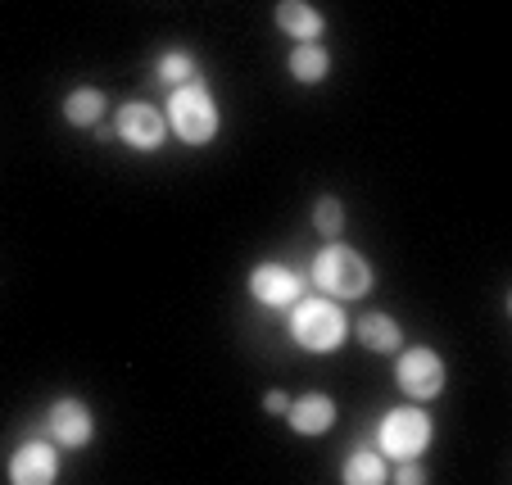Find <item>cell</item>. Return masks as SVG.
<instances>
[{
	"instance_id": "17",
	"label": "cell",
	"mask_w": 512,
	"mask_h": 485,
	"mask_svg": "<svg viewBox=\"0 0 512 485\" xmlns=\"http://www.w3.org/2000/svg\"><path fill=\"white\" fill-rule=\"evenodd\" d=\"M155 73L168 82V87H182V82H191V73H195V59L186 55V50H168V55L159 59V68H155Z\"/></svg>"
},
{
	"instance_id": "13",
	"label": "cell",
	"mask_w": 512,
	"mask_h": 485,
	"mask_svg": "<svg viewBox=\"0 0 512 485\" xmlns=\"http://www.w3.org/2000/svg\"><path fill=\"white\" fill-rule=\"evenodd\" d=\"M105 109H109V100H105L100 87H78V91H68L64 96V118L73 127H96Z\"/></svg>"
},
{
	"instance_id": "6",
	"label": "cell",
	"mask_w": 512,
	"mask_h": 485,
	"mask_svg": "<svg viewBox=\"0 0 512 485\" xmlns=\"http://www.w3.org/2000/svg\"><path fill=\"white\" fill-rule=\"evenodd\" d=\"M114 132L123 136L132 150H159L168 136V118H164V109L145 105V100H132V105L118 109Z\"/></svg>"
},
{
	"instance_id": "7",
	"label": "cell",
	"mask_w": 512,
	"mask_h": 485,
	"mask_svg": "<svg viewBox=\"0 0 512 485\" xmlns=\"http://www.w3.org/2000/svg\"><path fill=\"white\" fill-rule=\"evenodd\" d=\"M250 295L268 309H290V304L304 295V277L286 263H259L250 272Z\"/></svg>"
},
{
	"instance_id": "5",
	"label": "cell",
	"mask_w": 512,
	"mask_h": 485,
	"mask_svg": "<svg viewBox=\"0 0 512 485\" xmlns=\"http://www.w3.org/2000/svg\"><path fill=\"white\" fill-rule=\"evenodd\" d=\"M395 381L408 399H435L445 390L449 372H445V359H440V354L417 345V350H404V359H399V368H395Z\"/></svg>"
},
{
	"instance_id": "9",
	"label": "cell",
	"mask_w": 512,
	"mask_h": 485,
	"mask_svg": "<svg viewBox=\"0 0 512 485\" xmlns=\"http://www.w3.org/2000/svg\"><path fill=\"white\" fill-rule=\"evenodd\" d=\"M59 476V454L50 440H23L10 454V481L14 485H50Z\"/></svg>"
},
{
	"instance_id": "16",
	"label": "cell",
	"mask_w": 512,
	"mask_h": 485,
	"mask_svg": "<svg viewBox=\"0 0 512 485\" xmlns=\"http://www.w3.org/2000/svg\"><path fill=\"white\" fill-rule=\"evenodd\" d=\"M313 227H318V236H327V241H336L340 227H345V204L331 200V195H322L318 209H313Z\"/></svg>"
},
{
	"instance_id": "15",
	"label": "cell",
	"mask_w": 512,
	"mask_h": 485,
	"mask_svg": "<svg viewBox=\"0 0 512 485\" xmlns=\"http://www.w3.org/2000/svg\"><path fill=\"white\" fill-rule=\"evenodd\" d=\"M345 485H381L386 481V458L377 454V449H358V454H349V463H345Z\"/></svg>"
},
{
	"instance_id": "8",
	"label": "cell",
	"mask_w": 512,
	"mask_h": 485,
	"mask_svg": "<svg viewBox=\"0 0 512 485\" xmlns=\"http://www.w3.org/2000/svg\"><path fill=\"white\" fill-rule=\"evenodd\" d=\"M46 431L59 440V445L82 449V445H91V436H96V418H91V408L82 404V399H55L46 413Z\"/></svg>"
},
{
	"instance_id": "4",
	"label": "cell",
	"mask_w": 512,
	"mask_h": 485,
	"mask_svg": "<svg viewBox=\"0 0 512 485\" xmlns=\"http://www.w3.org/2000/svg\"><path fill=\"white\" fill-rule=\"evenodd\" d=\"M377 445L386 458H417L431 445V418H426V408H390L386 418H381Z\"/></svg>"
},
{
	"instance_id": "10",
	"label": "cell",
	"mask_w": 512,
	"mask_h": 485,
	"mask_svg": "<svg viewBox=\"0 0 512 485\" xmlns=\"http://www.w3.org/2000/svg\"><path fill=\"white\" fill-rule=\"evenodd\" d=\"M286 418L300 436H327V431L336 427V404H331V395H318V390H313V395L295 399V404L286 408Z\"/></svg>"
},
{
	"instance_id": "2",
	"label": "cell",
	"mask_w": 512,
	"mask_h": 485,
	"mask_svg": "<svg viewBox=\"0 0 512 485\" xmlns=\"http://www.w3.org/2000/svg\"><path fill=\"white\" fill-rule=\"evenodd\" d=\"M164 118L186 146H209L213 136H218V100H213V91L195 78L182 82V87H173Z\"/></svg>"
},
{
	"instance_id": "11",
	"label": "cell",
	"mask_w": 512,
	"mask_h": 485,
	"mask_svg": "<svg viewBox=\"0 0 512 485\" xmlns=\"http://www.w3.org/2000/svg\"><path fill=\"white\" fill-rule=\"evenodd\" d=\"M277 28L286 37H300V41H318L327 32V14L313 10L309 0H281L277 5Z\"/></svg>"
},
{
	"instance_id": "19",
	"label": "cell",
	"mask_w": 512,
	"mask_h": 485,
	"mask_svg": "<svg viewBox=\"0 0 512 485\" xmlns=\"http://www.w3.org/2000/svg\"><path fill=\"white\" fill-rule=\"evenodd\" d=\"M263 408H268L272 418H286V408H290V395H286V390H268V395H263Z\"/></svg>"
},
{
	"instance_id": "3",
	"label": "cell",
	"mask_w": 512,
	"mask_h": 485,
	"mask_svg": "<svg viewBox=\"0 0 512 485\" xmlns=\"http://www.w3.org/2000/svg\"><path fill=\"white\" fill-rule=\"evenodd\" d=\"M309 277H313V286H318L322 295H331V300H358V295L372 291V263L363 259L358 250L336 245V241L313 259Z\"/></svg>"
},
{
	"instance_id": "14",
	"label": "cell",
	"mask_w": 512,
	"mask_h": 485,
	"mask_svg": "<svg viewBox=\"0 0 512 485\" xmlns=\"http://www.w3.org/2000/svg\"><path fill=\"white\" fill-rule=\"evenodd\" d=\"M290 73H295V82L313 87V82H322L331 73V55L318 46V41H300V46L290 50Z\"/></svg>"
},
{
	"instance_id": "12",
	"label": "cell",
	"mask_w": 512,
	"mask_h": 485,
	"mask_svg": "<svg viewBox=\"0 0 512 485\" xmlns=\"http://www.w3.org/2000/svg\"><path fill=\"white\" fill-rule=\"evenodd\" d=\"M358 340L377 354H395L404 345V331H399V322L390 313H368V318L358 322Z\"/></svg>"
},
{
	"instance_id": "1",
	"label": "cell",
	"mask_w": 512,
	"mask_h": 485,
	"mask_svg": "<svg viewBox=\"0 0 512 485\" xmlns=\"http://www.w3.org/2000/svg\"><path fill=\"white\" fill-rule=\"evenodd\" d=\"M290 336L309 354H331L345 345L349 318L331 295H300V300L290 304Z\"/></svg>"
},
{
	"instance_id": "18",
	"label": "cell",
	"mask_w": 512,
	"mask_h": 485,
	"mask_svg": "<svg viewBox=\"0 0 512 485\" xmlns=\"http://www.w3.org/2000/svg\"><path fill=\"white\" fill-rule=\"evenodd\" d=\"M390 476H395L399 485H404V481H408V485H422V481H426V472L413 463V458H399V472H390Z\"/></svg>"
}]
</instances>
